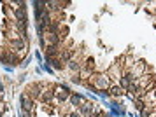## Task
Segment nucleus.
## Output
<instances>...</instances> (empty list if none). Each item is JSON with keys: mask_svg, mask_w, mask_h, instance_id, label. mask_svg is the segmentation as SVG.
<instances>
[{"mask_svg": "<svg viewBox=\"0 0 156 117\" xmlns=\"http://www.w3.org/2000/svg\"><path fill=\"white\" fill-rule=\"evenodd\" d=\"M9 47H11V53L25 54V53H27V47H28V40H27V37H21V39H11V40H9Z\"/></svg>", "mask_w": 156, "mask_h": 117, "instance_id": "1", "label": "nucleus"}, {"mask_svg": "<svg viewBox=\"0 0 156 117\" xmlns=\"http://www.w3.org/2000/svg\"><path fill=\"white\" fill-rule=\"evenodd\" d=\"M21 108L27 112H34V108H35V100H32V98L27 95V93H23L21 95Z\"/></svg>", "mask_w": 156, "mask_h": 117, "instance_id": "2", "label": "nucleus"}, {"mask_svg": "<svg viewBox=\"0 0 156 117\" xmlns=\"http://www.w3.org/2000/svg\"><path fill=\"white\" fill-rule=\"evenodd\" d=\"M95 84L98 86L100 89H105V88H109V84H111L109 75H98V77H95Z\"/></svg>", "mask_w": 156, "mask_h": 117, "instance_id": "3", "label": "nucleus"}, {"mask_svg": "<svg viewBox=\"0 0 156 117\" xmlns=\"http://www.w3.org/2000/svg\"><path fill=\"white\" fill-rule=\"evenodd\" d=\"M67 67H69V70H72V72H76V74H79L81 72V63H77V61H74V60H70V61L67 63Z\"/></svg>", "mask_w": 156, "mask_h": 117, "instance_id": "4", "label": "nucleus"}, {"mask_svg": "<svg viewBox=\"0 0 156 117\" xmlns=\"http://www.w3.org/2000/svg\"><path fill=\"white\" fill-rule=\"evenodd\" d=\"M123 93H125V89H121L119 86H114V88H111V95H112V96H121Z\"/></svg>", "mask_w": 156, "mask_h": 117, "instance_id": "5", "label": "nucleus"}, {"mask_svg": "<svg viewBox=\"0 0 156 117\" xmlns=\"http://www.w3.org/2000/svg\"><path fill=\"white\" fill-rule=\"evenodd\" d=\"M81 102H83V96H81V95H72V96H70V103L74 105V107L79 105Z\"/></svg>", "mask_w": 156, "mask_h": 117, "instance_id": "6", "label": "nucleus"}, {"mask_svg": "<svg viewBox=\"0 0 156 117\" xmlns=\"http://www.w3.org/2000/svg\"><path fill=\"white\" fill-rule=\"evenodd\" d=\"M69 117H83V115H81L79 112H72V114H70V115H69Z\"/></svg>", "mask_w": 156, "mask_h": 117, "instance_id": "7", "label": "nucleus"}, {"mask_svg": "<svg viewBox=\"0 0 156 117\" xmlns=\"http://www.w3.org/2000/svg\"><path fill=\"white\" fill-rule=\"evenodd\" d=\"M0 115H2V112H0Z\"/></svg>", "mask_w": 156, "mask_h": 117, "instance_id": "8", "label": "nucleus"}]
</instances>
